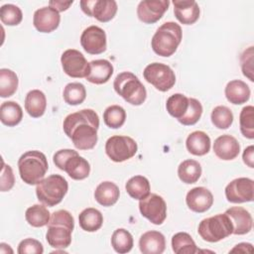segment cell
<instances>
[{
	"label": "cell",
	"mask_w": 254,
	"mask_h": 254,
	"mask_svg": "<svg viewBox=\"0 0 254 254\" xmlns=\"http://www.w3.org/2000/svg\"><path fill=\"white\" fill-rule=\"evenodd\" d=\"M64 132L78 150H90L97 143L98 114L92 109H82L68 114L63 123Z\"/></svg>",
	"instance_id": "1"
},
{
	"label": "cell",
	"mask_w": 254,
	"mask_h": 254,
	"mask_svg": "<svg viewBox=\"0 0 254 254\" xmlns=\"http://www.w3.org/2000/svg\"><path fill=\"white\" fill-rule=\"evenodd\" d=\"M74 228L73 216L65 209H60L51 215L48 223L46 239L49 245L56 249H64L71 243V233Z\"/></svg>",
	"instance_id": "2"
},
{
	"label": "cell",
	"mask_w": 254,
	"mask_h": 254,
	"mask_svg": "<svg viewBox=\"0 0 254 254\" xmlns=\"http://www.w3.org/2000/svg\"><path fill=\"white\" fill-rule=\"evenodd\" d=\"M21 180L27 185H38L48 172L49 164L44 153L32 150L24 153L18 160Z\"/></svg>",
	"instance_id": "3"
},
{
	"label": "cell",
	"mask_w": 254,
	"mask_h": 254,
	"mask_svg": "<svg viewBox=\"0 0 254 254\" xmlns=\"http://www.w3.org/2000/svg\"><path fill=\"white\" fill-rule=\"evenodd\" d=\"M183 32L179 24L175 22H166L155 32L151 47L155 54L161 57H170L177 51L182 42Z\"/></svg>",
	"instance_id": "4"
},
{
	"label": "cell",
	"mask_w": 254,
	"mask_h": 254,
	"mask_svg": "<svg viewBox=\"0 0 254 254\" xmlns=\"http://www.w3.org/2000/svg\"><path fill=\"white\" fill-rule=\"evenodd\" d=\"M53 162L56 167L64 171L72 180L80 181L89 176V163L74 150L62 149L57 151L54 154Z\"/></svg>",
	"instance_id": "5"
},
{
	"label": "cell",
	"mask_w": 254,
	"mask_h": 254,
	"mask_svg": "<svg viewBox=\"0 0 254 254\" xmlns=\"http://www.w3.org/2000/svg\"><path fill=\"white\" fill-rule=\"evenodd\" d=\"M114 90L132 105H141L147 97V91L140 79L130 71H123L114 79Z\"/></svg>",
	"instance_id": "6"
},
{
	"label": "cell",
	"mask_w": 254,
	"mask_h": 254,
	"mask_svg": "<svg viewBox=\"0 0 254 254\" xmlns=\"http://www.w3.org/2000/svg\"><path fill=\"white\" fill-rule=\"evenodd\" d=\"M68 190L66 180L61 175H50L44 178L36 187V194L43 204L47 206H55L59 204Z\"/></svg>",
	"instance_id": "7"
},
{
	"label": "cell",
	"mask_w": 254,
	"mask_h": 254,
	"mask_svg": "<svg viewBox=\"0 0 254 254\" xmlns=\"http://www.w3.org/2000/svg\"><path fill=\"white\" fill-rule=\"evenodd\" d=\"M232 223L225 213L202 219L197 227L199 236L207 242H218L232 234Z\"/></svg>",
	"instance_id": "8"
},
{
	"label": "cell",
	"mask_w": 254,
	"mask_h": 254,
	"mask_svg": "<svg viewBox=\"0 0 254 254\" xmlns=\"http://www.w3.org/2000/svg\"><path fill=\"white\" fill-rule=\"evenodd\" d=\"M136 141L123 135L111 136L105 143V153L109 159L116 163H121L131 159L137 153Z\"/></svg>",
	"instance_id": "9"
},
{
	"label": "cell",
	"mask_w": 254,
	"mask_h": 254,
	"mask_svg": "<svg viewBox=\"0 0 254 254\" xmlns=\"http://www.w3.org/2000/svg\"><path fill=\"white\" fill-rule=\"evenodd\" d=\"M144 78L162 92L170 90L176 83V74L174 70L165 64L152 63L148 64L143 71Z\"/></svg>",
	"instance_id": "10"
},
{
	"label": "cell",
	"mask_w": 254,
	"mask_h": 254,
	"mask_svg": "<svg viewBox=\"0 0 254 254\" xmlns=\"http://www.w3.org/2000/svg\"><path fill=\"white\" fill-rule=\"evenodd\" d=\"M61 63L65 74L74 78L86 77L90 71V64L85 57L77 50L68 49L61 57Z\"/></svg>",
	"instance_id": "11"
},
{
	"label": "cell",
	"mask_w": 254,
	"mask_h": 254,
	"mask_svg": "<svg viewBox=\"0 0 254 254\" xmlns=\"http://www.w3.org/2000/svg\"><path fill=\"white\" fill-rule=\"evenodd\" d=\"M141 214L156 225L162 224L167 217V204L164 198L157 193H150L139 201Z\"/></svg>",
	"instance_id": "12"
},
{
	"label": "cell",
	"mask_w": 254,
	"mask_h": 254,
	"mask_svg": "<svg viewBox=\"0 0 254 254\" xmlns=\"http://www.w3.org/2000/svg\"><path fill=\"white\" fill-rule=\"evenodd\" d=\"M79 5L84 14L102 23L111 21L118 9L114 0H82Z\"/></svg>",
	"instance_id": "13"
},
{
	"label": "cell",
	"mask_w": 254,
	"mask_h": 254,
	"mask_svg": "<svg viewBox=\"0 0 254 254\" xmlns=\"http://www.w3.org/2000/svg\"><path fill=\"white\" fill-rule=\"evenodd\" d=\"M225 196L229 202L242 203L254 198V182L249 178H237L225 187Z\"/></svg>",
	"instance_id": "14"
},
{
	"label": "cell",
	"mask_w": 254,
	"mask_h": 254,
	"mask_svg": "<svg viewBox=\"0 0 254 254\" xmlns=\"http://www.w3.org/2000/svg\"><path fill=\"white\" fill-rule=\"evenodd\" d=\"M80 45L90 55H99L106 51V34L98 26H89L80 36Z\"/></svg>",
	"instance_id": "15"
},
{
	"label": "cell",
	"mask_w": 254,
	"mask_h": 254,
	"mask_svg": "<svg viewBox=\"0 0 254 254\" xmlns=\"http://www.w3.org/2000/svg\"><path fill=\"white\" fill-rule=\"evenodd\" d=\"M169 5V0H143L138 4L137 16L145 24H154L163 17Z\"/></svg>",
	"instance_id": "16"
},
{
	"label": "cell",
	"mask_w": 254,
	"mask_h": 254,
	"mask_svg": "<svg viewBox=\"0 0 254 254\" xmlns=\"http://www.w3.org/2000/svg\"><path fill=\"white\" fill-rule=\"evenodd\" d=\"M60 22V13L50 6L42 7L34 13V27L41 33H51L55 31L59 27Z\"/></svg>",
	"instance_id": "17"
},
{
	"label": "cell",
	"mask_w": 254,
	"mask_h": 254,
	"mask_svg": "<svg viewBox=\"0 0 254 254\" xmlns=\"http://www.w3.org/2000/svg\"><path fill=\"white\" fill-rule=\"evenodd\" d=\"M186 202L189 208L193 212L202 213L211 207L213 195L206 188L196 187L189 190L186 196Z\"/></svg>",
	"instance_id": "18"
},
{
	"label": "cell",
	"mask_w": 254,
	"mask_h": 254,
	"mask_svg": "<svg viewBox=\"0 0 254 254\" xmlns=\"http://www.w3.org/2000/svg\"><path fill=\"white\" fill-rule=\"evenodd\" d=\"M232 223V234L243 235L251 231L253 219L248 210L241 206H232L224 212Z\"/></svg>",
	"instance_id": "19"
},
{
	"label": "cell",
	"mask_w": 254,
	"mask_h": 254,
	"mask_svg": "<svg viewBox=\"0 0 254 254\" xmlns=\"http://www.w3.org/2000/svg\"><path fill=\"white\" fill-rule=\"evenodd\" d=\"M174 14L184 25L194 24L199 18V7L194 0H174Z\"/></svg>",
	"instance_id": "20"
},
{
	"label": "cell",
	"mask_w": 254,
	"mask_h": 254,
	"mask_svg": "<svg viewBox=\"0 0 254 254\" xmlns=\"http://www.w3.org/2000/svg\"><path fill=\"white\" fill-rule=\"evenodd\" d=\"M213 152L217 158L230 161L239 155L240 145L235 137L227 134L221 135L214 140Z\"/></svg>",
	"instance_id": "21"
},
{
	"label": "cell",
	"mask_w": 254,
	"mask_h": 254,
	"mask_svg": "<svg viewBox=\"0 0 254 254\" xmlns=\"http://www.w3.org/2000/svg\"><path fill=\"white\" fill-rule=\"evenodd\" d=\"M139 248L143 254H162L166 248L165 236L156 230L147 231L139 239Z\"/></svg>",
	"instance_id": "22"
},
{
	"label": "cell",
	"mask_w": 254,
	"mask_h": 254,
	"mask_svg": "<svg viewBox=\"0 0 254 254\" xmlns=\"http://www.w3.org/2000/svg\"><path fill=\"white\" fill-rule=\"evenodd\" d=\"M90 71L85 77L87 81L94 84L106 83L113 74V65L107 60H94L89 63Z\"/></svg>",
	"instance_id": "23"
},
{
	"label": "cell",
	"mask_w": 254,
	"mask_h": 254,
	"mask_svg": "<svg viewBox=\"0 0 254 254\" xmlns=\"http://www.w3.org/2000/svg\"><path fill=\"white\" fill-rule=\"evenodd\" d=\"M224 93L230 103L240 105L249 100L251 91L246 82L240 79H233L226 84Z\"/></svg>",
	"instance_id": "24"
},
{
	"label": "cell",
	"mask_w": 254,
	"mask_h": 254,
	"mask_svg": "<svg viewBox=\"0 0 254 254\" xmlns=\"http://www.w3.org/2000/svg\"><path fill=\"white\" fill-rule=\"evenodd\" d=\"M119 188L114 183L109 181L100 183L94 190V198L102 206H111L115 204L119 198Z\"/></svg>",
	"instance_id": "25"
},
{
	"label": "cell",
	"mask_w": 254,
	"mask_h": 254,
	"mask_svg": "<svg viewBox=\"0 0 254 254\" xmlns=\"http://www.w3.org/2000/svg\"><path fill=\"white\" fill-rule=\"evenodd\" d=\"M47 107V98L43 91L33 89L25 97V110L33 118H39L44 115Z\"/></svg>",
	"instance_id": "26"
},
{
	"label": "cell",
	"mask_w": 254,
	"mask_h": 254,
	"mask_svg": "<svg viewBox=\"0 0 254 254\" xmlns=\"http://www.w3.org/2000/svg\"><path fill=\"white\" fill-rule=\"evenodd\" d=\"M210 138L203 131L191 132L187 140L186 146L188 151L194 156H203L210 150Z\"/></svg>",
	"instance_id": "27"
},
{
	"label": "cell",
	"mask_w": 254,
	"mask_h": 254,
	"mask_svg": "<svg viewBox=\"0 0 254 254\" xmlns=\"http://www.w3.org/2000/svg\"><path fill=\"white\" fill-rule=\"evenodd\" d=\"M125 190L132 198L141 200L150 194L151 187L149 180L146 177L138 175L130 178L127 181Z\"/></svg>",
	"instance_id": "28"
},
{
	"label": "cell",
	"mask_w": 254,
	"mask_h": 254,
	"mask_svg": "<svg viewBox=\"0 0 254 254\" xmlns=\"http://www.w3.org/2000/svg\"><path fill=\"white\" fill-rule=\"evenodd\" d=\"M23 118L22 107L15 101H5L0 106V120L8 126L18 125Z\"/></svg>",
	"instance_id": "29"
},
{
	"label": "cell",
	"mask_w": 254,
	"mask_h": 254,
	"mask_svg": "<svg viewBox=\"0 0 254 254\" xmlns=\"http://www.w3.org/2000/svg\"><path fill=\"white\" fill-rule=\"evenodd\" d=\"M79 226L87 232L97 231L103 223L102 213L93 207H87L83 209L78 215Z\"/></svg>",
	"instance_id": "30"
},
{
	"label": "cell",
	"mask_w": 254,
	"mask_h": 254,
	"mask_svg": "<svg viewBox=\"0 0 254 254\" xmlns=\"http://www.w3.org/2000/svg\"><path fill=\"white\" fill-rule=\"evenodd\" d=\"M178 176L185 184H194L201 176V166L195 160H185L178 167Z\"/></svg>",
	"instance_id": "31"
},
{
	"label": "cell",
	"mask_w": 254,
	"mask_h": 254,
	"mask_svg": "<svg viewBox=\"0 0 254 254\" xmlns=\"http://www.w3.org/2000/svg\"><path fill=\"white\" fill-rule=\"evenodd\" d=\"M25 218L31 226L43 227L48 225L51 218V213L45 204H34L27 208Z\"/></svg>",
	"instance_id": "32"
},
{
	"label": "cell",
	"mask_w": 254,
	"mask_h": 254,
	"mask_svg": "<svg viewBox=\"0 0 254 254\" xmlns=\"http://www.w3.org/2000/svg\"><path fill=\"white\" fill-rule=\"evenodd\" d=\"M172 248L176 254H194L199 252L192 237L187 232H178L173 235Z\"/></svg>",
	"instance_id": "33"
},
{
	"label": "cell",
	"mask_w": 254,
	"mask_h": 254,
	"mask_svg": "<svg viewBox=\"0 0 254 254\" xmlns=\"http://www.w3.org/2000/svg\"><path fill=\"white\" fill-rule=\"evenodd\" d=\"M19 84L17 74L9 68L0 69V96L2 98L12 96Z\"/></svg>",
	"instance_id": "34"
},
{
	"label": "cell",
	"mask_w": 254,
	"mask_h": 254,
	"mask_svg": "<svg viewBox=\"0 0 254 254\" xmlns=\"http://www.w3.org/2000/svg\"><path fill=\"white\" fill-rule=\"evenodd\" d=\"M189 107V97L182 93H175L171 95L166 102L168 113L179 120L187 112Z\"/></svg>",
	"instance_id": "35"
},
{
	"label": "cell",
	"mask_w": 254,
	"mask_h": 254,
	"mask_svg": "<svg viewBox=\"0 0 254 254\" xmlns=\"http://www.w3.org/2000/svg\"><path fill=\"white\" fill-rule=\"evenodd\" d=\"M111 245L119 254L128 253L133 247V236L128 230L118 228L112 233Z\"/></svg>",
	"instance_id": "36"
},
{
	"label": "cell",
	"mask_w": 254,
	"mask_h": 254,
	"mask_svg": "<svg viewBox=\"0 0 254 254\" xmlns=\"http://www.w3.org/2000/svg\"><path fill=\"white\" fill-rule=\"evenodd\" d=\"M64 100L69 105L81 104L86 97L85 86L80 82L67 83L63 92Z\"/></svg>",
	"instance_id": "37"
},
{
	"label": "cell",
	"mask_w": 254,
	"mask_h": 254,
	"mask_svg": "<svg viewBox=\"0 0 254 254\" xmlns=\"http://www.w3.org/2000/svg\"><path fill=\"white\" fill-rule=\"evenodd\" d=\"M126 120V112L120 105H110L103 112V121L112 129L120 128Z\"/></svg>",
	"instance_id": "38"
},
{
	"label": "cell",
	"mask_w": 254,
	"mask_h": 254,
	"mask_svg": "<svg viewBox=\"0 0 254 254\" xmlns=\"http://www.w3.org/2000/svg\"><path fill=\"white\" fill-rule=\"evenodd\" d=\"M210 119L216 128L227 129L233 122V113L227 106L218 105L212 109Z\"/></svg>",
	"instance_id": "39"
},
{
	"label": "cell",
	"mask_w": 254,
	"mask_h": 254,
	"mask_svg": "<svg viewBox=\"0 0 254 254\" xmlns=\"http://www.w3.org/2000/svg\"><path fill=\"white\" fill-rule=\"evenodd\" d=\"M239 125L242 135L248 139L254 138V107L247 105L239 114Z\"/></svg>",
	"instance_id": "40"
},
{
	"label": "cell",
	"mask_w": 254,
	"mask_h": 254,
	"mask_svg": "<svg viewBox=\"0 0 254 254\" xmlns=\"http://www.w3.org/2000/svg\"><path fill=\"white\" fill-rule=\"evenodd\" d=\"M0 19L7 26H17L23 20V13L16 5L5 4L0 8Z\"/></svg>",
	"instance_id": "41"
},
{
	"label": "cell",
	"mask_w": 254,
	"mask_h": 254,
	"mask_svg": "<svg viewBox=\"0 0 254 254\" xmlns=\"http://www.w3.org/2000/svg\"><path fill=\"white\" fill-rule=\"evenodd\" d=\"M202 114V105L201 103L192 97L189 98V107L185 115L180 118L178 121L185 125V126H190L195 124L201 117Z\"/></svg>",
	"instance_id": "42"
},
{
	"label": "cell",
	"mask_w": 254,
	"mask_h": 254,
	"mask_svg": "<svg viewBox=\"0 0 254 254\" xmlns=\"http://www.w3.org/2000/svg\"><path fill=\"white\" fill-rule=\"evenodd\" d=\"M253 47L247 48L240 57V63H241V69L244 76H246L250 81H254L253 76Z\"/></svg>",
	"instance_id": "43"
},
{
	"label": "cell",
	"mask_w": 254,
	"mask_h": 254,
	"mask_svg": "<svg viewBox=\"0 0 254 254\" xmlns=\"http://www.w3.org/2000/svg\"><path fill=\"white\" fill-rule=\"evenodd\" d=\"M17 252L19 254H42L44 252V247L39 240L26 238L19 243Z\"/></svg>",
	"instance_id": "44"
},
{
	"label": "cell",
	"mask_w": 254,
	"mask_h": 254,
	"mask_svg": "<svg viewBox=\"0 0 254 254\" xmlns=\"http://www.w3.org/2000/svg\"><path fill=\"white\" fill-rule=\"evenodd\" d=\"M2 171L0 176V190L1 191L10 190L15 184V177L13 174V170L9 165H6L2 162Z\"/></svg>",
	"instance_id": "45"
},
{
	"label": "cell",
	"mask_w": 254,
	"mask_h": 254,
	"mask_svg": "<svg viewBox=\"0 0 254 254\" xmlns=\"http://www.w3.org/2000/svg\"><path fill=\"white\" fill-rule=\"evenodd\" d=\"M254 147L252 145L245 148L242 154V159L245 165H247L249 168H254Z\"/></svg>",
	"instance_id": "46"
},
{
	"label": "cell",
	"mask_w": 254,
	"mask_h": 254,
	"mask_svg": "<svg viewBox=\"0 0 254 254\" xmlns=\"http://www.w3.org/2000/svg\"><path fill=\"white\" fill-rule=\"evenodd\" d=\"M73 3V1H60V0H52L49 2V6L57 10L59 13L64 12L69 8V6Z\"/></svg>",
	"instance_id": "47"
},
{
	"label": "cell",
	"mask_w": 254,
	"mask_h": 254,
	"mask_svg": "<svg viewBox=\"0 0 254 254\" xmlns=\"http://www.w3.org/2000/svg\"><path fill=\"white\" fill-rule=\"evenodd\" d=\"M253 251V247L252 244L250 243H239L237 245H235V247L233 249L230 250V252H252Z\"/></svg>",
	"instance_id": "48"
},
{
	"label": "cell",
	"mask_w": 254,
	"mask_h": 254,
	"mask_svg": "<svg viewBox=\"0 0 254 254\" xmlns=\"http://www.w3.org/2000/svg\"><path fill=\"white\" fill-rule=\"evenodd\" d=\"M0 253L2 254H7V253H13L12 248L10 247V245L6 244V243H0Z\"/></svg>",
	"instance_id": "49"
}]
</instances>
